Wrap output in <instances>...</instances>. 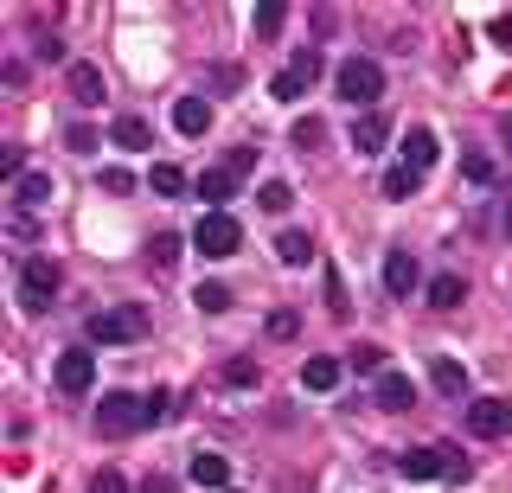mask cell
Masks as SVG:
<instances>
[{
  "label": "cell",
  "instance_id": "1",
  "mask_svg": "<svg viewBox=\"0 0 512 493\" xmlns=\"http://www.w3.org/2000/svg\"><path fill=\"white\" fill-rule=\"evenodd\" d=\"M148 423H154V410H148V397H141V391H109V397H96V436L122 442V436H135V429H148Z\"/></svg>",
  "mask_w": 512,
  "mask_h": 493
},
{
  "label": "cell",
  "instance_id": "2",
  "mask_svg": "<svg viewBox=\"0 0 512 493\" xmlns=\"http://www.w3.org/2000/svg\"><path fill=\"white\" fill-rule=\"evenodd\" d=\"M141 333H148V308H135V301H128V308H103V314L84 321L90 346H135Z\"/></svg>",
  "mask_w": 512,
  "mask_h": 493
},
{
  "label": "cell",
  "instance_id": "3",
  "mask_svg": "<svg viewBox=\"0 0 512 493\" xmlns=\"http://www.w3.org/2000/svg\"><path fill=\"white\" fill-rule=\"evenodd\" d=\"M333 97L352 103V109H365L372 116V103L384 97V71L372 65V58H346L340 71H333Z\"/></svg>",
  "mask_w": 512,
  "mask_h": 493
},
{
  "label": "cell",
  "instance_id": "4",
  "mask_svg": "<svg viewBox=\"0 0 512 493\" xmlns=\"http://www.w3.org/2000/svg\"><path fill=\"white\" fill-rule=\"evenodd\" d=\"M20 301H26V308H52V301H58V289H64V269L52 263V257H32V263H20Z\"/></svg>",
  "mask_w": 512,
  "mask_h": 493
},
{
  "label": "cell",
  "instance_id": "5",
  "mask_svg": "<svg viewBox=\"0 0 512 493\" xmlns=\"http://www.w3.org/2000/svg\"><path fill=\"white\" fill-rule=\"evenodd\" d=\"M52 378H58V391L84 397V391L96 385V346H64L58 365H52Z\"/></svg>",
  "mask_w": 512,
  "mask_h": 493
},
{
  "label": "cell",
  "instance_id": "6",
  "mask_svg": "<svg viewBox=\"0 0 512 493\" xmlns=\"http://www.w3.org/2000/svg\"><path fill=\"white\" fill-rule=\"evenodd\" d=\"M192 244H199V257H231V250L244 244V231H237V218H231V212H205Z\"/></svg>",
  "mask_w": 512,
  "mask_h": 493
},
{
  "label": "cell",
  "instance_id": "7",
  "mask_svg": "<svg viewBox=\"0 0 512 493\" xmlns=\"http://www.w3.org/2000/svg\"><path fill=\"white\" fill-rule=\"evenodd\" d=\"M468 429H474V436H506V429H512V404H506V397H474V404H468Z\"/></svg>",
  "mask_w": 512,
  "mask_h": 493
},
{
  "label": "cell",
  "instance_id": "8",
  "mask_svg": "<svg viewBox=\"0 0 512 493\" xmlns=\"http://www.w3.org/2000/svg\"><path fill=\"white\" fill-rule=\"evenodd\" d=\"M397 468H404V481H436V474L455 468V449H410L397 455Z\"/></svg>",
  "mask_w": 512,
  "mask_h": 493
},
{
  "label": "cell",
  "instance_id": "9",
  "mask_svg": "<svg viewBox=\"0 0 512 493\" xmlns=\"http://www.w3.org/2000/svg\"><path fill=\"white\" fill-rule=\"evenodd\" d=\"M64 90H71L77 103H103L109 90H103V71L90 65V58H71V65H64Z\"/></svg>",
  "mask_w": 512,
  "mask_h": 493
},
{
  "label": "cell",
  "instance_id": "10",
  "mask_svg": "<svg viewBox=\"0 0 512 493\" xmlns=\"http://www.w3.org/2000/svg\"><path fill=\"white\" fill-rule=\"evenodd\" d=\"M192 193H199L205 205H212V212H224V199L237 193V173H231V167H205L199 180H192Z\"/></svg>",
  "mask_w": 512,
  "mask_h": 493
},
{
  "label": "cell",
  "instance_id": "11",
  "mask_svg": "<svg viewBox=\"0 0 512 493\" xmlns=\"http://www.w3.org/2000/svg\"><path fill=\"white\" fill-rule=\"evenodd\" d=\"M109 141H116L122 154H148L154 129H148V116H135V109H128V116H116V129H109Z\"/></svg>",
  "mask_w": 512,
  "mask_h": 493
},
{
  "label": "cell",
  "instance_id": "12",
  "mask_svg": "<svg viewBox=\"0 0 512 493\" xmlns=\"http://www.w3.org/2000/svg\"><path fill=\"white\" fill-rule=\"evenodd\" d=\"M372 404H378V410H410V404H416V385H410L404 372H384L378 385H372Z\"/></svg>",
  "mask_w": 512,
  "mask_h": 493
},
{
  "label": "cell",
  "instance_id": "13",
  "mask_svg": "<svg viewBox=\"0 0 512 493\" xmlns=\"http://www.w3.org/2000/svg\"><path fill=\"white\" fill-rule=\"evenodd\" d=\"M436 154H442V141H436V129H410V135H404V167H416V173H429V167H436Z\"/></svg>",
  "mask_w": 512,
  "mask_h": 493
},
{
  "label": "cell",
  "instance_id": "14",
  "mask_svg": "<svg viewBox=\"0 0 512 493\" xmlns=\"http://www.w3.org/2000/svg\"><path fill=\"white\" fill-rule=\"evenodd\" d=\"M173 129H180V135H205V129H212V103H205V97H180V103H173Z\"/></svg>",
  "mask_w": 512,
  "mask_h": 493
},
{
  "label": "cell",
  "instance_id": "15",
  "mask_svg": "<svg viewBox=\"0 0 512 493\" xmlns=\"http://www.w3.org/2000/svg\"><path fill=\"white\" fill-rule=\"evenodd\" d=\"M384 141H391V122H384L378 109H372V116H359V122H352V148H359V154H378Z\"/></svg>",
  "mask_w": 512,
  "mask_h": 493
},
{
  "label": "cell",
  "instance_id": "16",
  "mask_svg": "<svg viewBox=\"0 0 512 493\" xmlns=\"http://www.w3.org/2000/svg\"><path fill=\"white\" fill-rule=\"evenodd\" d=\"M384 289H391V295L416 289V257H410V250H391V257H384Z\"/></svg>",
  "mask_w": 512,
  "mask_h": 493
},
{
  "label": "cell",
  "instance_id": "17",
  "mask_svg": "<svg viewBox=\"0 0 512 493\" xmlns=\"http://www.w3.org/2000/svg\"><path fill=\"white\" fill-rule=\"evenodd\" d=\"M301 385H308V391H333V385H340V359H327V353L301 359Z\"/></svg>",
  "mask_w": 512,
  "mask_h": 493
},
{
  "label": "cell",
  "instance_id": "18",
  "mask_svg": "<svg viewBox=\"0 0 512 493\" xmlns=\"http://www.w3.org/2000/svg\"><path fill=\"white\" fill-rule=\"evenodd\" d=\"M461 301H468V282H461L455 269H448V276H436V282H429V308H436V314L461 308Z\"/></svg>",
  "mask_w": 512,
  "mask_h": 493
},
{
  "label": "cell",
  "instance_id": "19",
  "mask_svg": "<svg viewBox=\"0 0 512 493\" xmlns=\"http://www.w3.org/2000/svg\"><path fill=\"white\" fill-rule=\"evenodd\" d=\"M148 186H154L160 199H180V193H192V180H186V173L173 167V161H154V167H148Z\"/></svg>",
  "mask_w": 512,
  "mask_h": 493
},
{
  "label": "cell",
  "instance_id": "20",
  "mask_svg": "<svg viewBox=\"0 0 512 493\" xmlns=\"http://www.w3.org/2000/svg\"><path fill=\"white\" fill-rule=\"evenodd\" d=\"M276 263H288V269L314 263V237H308V231H282V237H276Z\"/></svg>",
  "mask_w": 512,
  "mask_h": 493
},
{
  "label": "cell",
  "instance_id": "21",
  "mask_svg": "<svg viewBox=\"0 0 512 493\" xmlns=\"http://www.w3.org/2000/svg\"><path fill=\"white\" fill-rule=\"evenodd\" d=\"M416 193H423V173H416V167L397 161L391 173H384V199H397V205H404V199H416Z\"/></svg>",
  "mask_w": 512,
  "mask_h": 493
},
{
  "label": "cell",
  "instance_id": "22",
  "mask_svg": "<svg viewBox=\"0 0 512 493\" xmlns=\"http://www.w3.org/2000/svg\"><path fill=\"white\" fill-rule=\"evenodd\" d=\"M429 378H436V391H442V397H468V365L436 359V365H429Z\"/></svg>",
  "mask_w": 512,
  "mask_h": 493
},
{
  "label": "cell",
  "instance_id": "23",
  "mask_svg": "<svg viewBox=\"0 0 512 493\" xmlns=\"http://www.w3.org/2000/svg\"><path fill=\"white\" fill-rule=\"evenodd\" d=\"M224 481H231L224 455H199V449H192V487H224Z\"/></svg>",
  "mask_w": 512,
  "mask_h": 493
},
{
  "label": "cell",
  "instance_id": "24",
  "mask_svg": "<svg viewBox=\"0 0 512 493\" xmlns=\"http://www.w3.org/2000/svg\"><path fill=\"white\" fill-rule=\"evenodd\" d=\"M13 199H20V212H39V205L52 199V180H45V173H26V180L13 186Z\"/></svg>",
  "mask_w": 512,
  "mask_h": 493
},
{
  "label": "cell",
  "instance_id": "25",
  "mask_svg": "<svg viewBox=\"0 0 512 493\" xmlns=\"http://www.w3.org/2000/svg\"><path fill=\"white\" fill-rule=\"evenodd\" d=\"M288 141H295V148H301V154H314V148H327V122H320V116H301V122H295V135H288Z\"/></svg>",
  "mask_w": 512,
  "mask_h": 493
},
{
  "label": "cell",
  "instance_id": "26",
  "mask_svg": "<svg viewBox=\"0 0 512 493\" xmlns=\"http://www.w3.org/2000/svg\"><path fill=\"white\" fill-rule=\"evenodd\" d=\"M192 308H199V314H224V308H231V289H224V282H199V289H192Z\"/></svg>",
  "mask_w": 512,
  "mask_h": 493
},
{
  "label": "cell",
  "instance_id": "27",
  "mask_svg": "<svg viewBox=\"0 0 512 493\" xmlns=\"http://www.w3.org/2000/svg\"><path fill=\"white\" fill-rule=\"evenodd\" d=\"M282 26H288V7L282 0H263V7H256V39H276Z\"/></svg>",
  "mask_w": 512,
  "mask_h": 493
},
{
  "label": "cell",
  "instance_id": "28",
  "mask_svg": "<svg viewBox=\"0 0 512 493\" xmlns=\"http://www.w3.org/2000/svg\"><path fill=\"white\" fill-rule=\"evenodd\" d=\"M461 173H468V186H493V154L468 148V154H461Z\"/></svg>",
  "mask_w": 512,
  "mask_h": 493
},
{
  "label": "cell",
  "instance_id": "29",
  "mask_svg": "<svg viewBox=\"0 0 512 493\" xmlns=\"http://www.w3.org/2000/svg\"><path fill=\"white\" fill-rule=\"evenodd\" d=\"M148 257H154V269H173V263H180V237H173V231H160L154 244H148Z\"/></svg>",
  "mask_w": 512,
  "mask_h": 493
},
{
  "label": "cell",
  "instance_id": "30",
  "mask_svg": "<svg viewBox=\"0 0 512 493\" xmlns=\"http://www.w3.org/2000/svg\"><path fill=\"white\" fill-rule=\"evenodd\" d=\"M256 199H263V212H288V199H295V193H288V180H263V193H256Z\"/></svg>",
  "mask_w": 512,
  "mask_h": 493
},
{
  "label": "cell",
  "instance_id": "31",
  "mask_svg": "<svg viewBox=\"0 0 512 493\" xmlns=\"http://www.w3.org/2000/svg\"><path fill=\"white\" fill-rule=\"evenodd\" d=\"M352 372H378L384 378V346H352Z\"/></svg>",
  "mask_w": 512,
  "mask_h": 493
},
{
  "label": "cell",
  "instance_id": "32",
  "mask_svg": "<svg viewBox=\"0 0 512 493\" xmlns=\"http://www.w3.org/2000/svg\"><path fill=\"white\" fill-rule=\"evenodd\" d=\"M20 167H26V154H20V148L7 141V154H0V180H7V186H20V180H26Z\"/></svg>",
  "mask_w": 512,
  "mask_h": 493
},
{
  "label": "cell",
  "instance_id": "33",
  "mask_svg": "<svg viewBox=\"0 0 512 493\" xmlns=\"http://www.w3.org/2000/svg\"><path fill=\"white\" fill-rule=\"evenodd\" d=\"M301 90H308V84H301V77H295V71H276V84H269V97H282V103H295V97H301Z\"/></svg>",
  "mask_w": 512,
  "mask_h": 493
},
{
  "label": "cell",
  "instance_id": "34",
  "mask_svg": "<svg viewBox=\"0 0 512 493\" xmlns=\"http://www.w3.org/2000/svg\"><path fill=\"white\" fill-rule=\"evenodd\" d=\"M64 148H71V154H90V148H96V129H84V122H71V129H64Z\"/></svg>",
  "mask_w": 512,
  "mask_h": 493
},
{
  "label": "cell",
  "instance_id": "35",
  "mask_svg": "<svg viewBox=\"0 0 512 493\" xmlns=\"http://www.w3.org/2000/svg\"><path fill=\"white\" fill-rule=\"evenodd\" d=\"M487 39L500 45V52H512V7L506 13H493V26H487Z\"/></svg>",
  "mask_w": 512,
  "mask_h": 493
},
{
  "label": "cell",
  "instance_id": "36",
  "mask_svg": "<svg viewBox=\"0 0 512 493\" xmlns=\"http://www.w3.org/2000/svg\"><path fill=\"white\" fill-rule=\"evenodd\" d=\"M288 71H295L301 84H314V77H320V52H314V45H308V52H295V65H288Z\"/></svg>",
  "mask_w": 512,
  "mask_h": 493
},
{
  "label": "cell",
  "instance_id": "37",
  "mask_svg": "<svg viewBox=\"0 0 512 493\" xmlns=\"http://www.w3.org/2000/svg\"><path fill=\"white\" fill-rule=\"evenodd\" d=\"M90 493H128V481H122L116 468H96V474H90Z\"/></svg>",
  "mask_w": 512,
  "mask_h": 493
},
{
  "label": "cell",
  "instance_id": "38",
  "mask_svg": "<svg viewBox=\"0 0 512 493\" xmlns=\"http://www.w3.org/2000/svg\"><path fill=\"white\" fill-rule=\"evenodd\" d=\"M103 193H135V173H128V167H103Z\"/></svg>",
  "mask_w": 512,
  "mask_h": 493
},
{
  "label": "cell",
  "instance_id": "39",
  "mask_svg": "<svg viewBox=\"0 0 512 493\" xmlns=\"http://www.w3.org/2000/svg\"><path fill=\"white\" fill-rule=\"evenodd\" d=\"M224 378H231V385H256L263 372H256V359H231V365H224Z\"/></svg>",
  "mask_w": 512,
  "mask_h": 493
},
{
  "label": "cell",
  "instance_id": "40",
  "mask_svg": "<svg viewBox=\"0 0 512 493\" xmlns=\"http://www.w3.org/2000/svg\"><path fill=\"white\" fill-rule=\"evenodd\" d=\"M32 58H45V65H58V58H64L58 33H39V39H32Z\"/></svg>",
  "mask_w": 512,
  "mask_h": 493
},
{
  "label": "cell",
  "instance_id": "41",
  "mask_svg": "<svg viewBox=\"0 0 512 493\" xmlns=\"http://www.w3.org/2000/svg\"><path fill=\"white\" fill-rule=\"evenodd\" d=\"M256 167V141H250V148H231V173H250Z\"/></svg>",
  "mask_w": 512,
  "mask_h": 493
},
{
  "label": "cell",
  "instance_id": "42",
  "mask_svg": "<svg viewBox=\"0 0 512 493\" xmlns=\"http://www.w3.org/2000/svg\"><path fill=\"white\" fill-rule=\"evenodd\" d=\"M0 77H7V90H20V84H26V65H20V58H7V65H0Z\"/></svg>",
  "mask_w": 512,
  "mask_h": 493
},
{
  "label": "cell",
  "instance_id": "43",
  "mask_svg": "<svg viewBox=\"0 0 512 493\" xmlns=\"http://www.w3.org/2000/svg\"><path fill=\"white\" fill-rule=\"evenodd\" d=\"M301 321H295V314H269V333H276V340H288V333H295Z\"/></svg>",
  "mask_w": 512,
  "mask_h": 493
},
{
  "label": "cell",
  "instance_id": "44",
  "mask_svg": "<svg viewBox=\"0 0 512 493\" xmlns=\"http://www.w3.org/2000/svg\"><path fill=\"white\" fill-rule=\"evenodd\" d=\"M148 493H173V481L167 474H148Z\"/></svg>",
  "mask_w": 512,
  "mask_h": 493
},
{
  "label": "cell",
  "instance_id": "45",
  "mask_svg": "<svg viewBox=\"0 0 512 493\" xmlns=\"http://www.w3.org/2000/svg\"><path fill=\"white\" fill-rule=\"evenodd\" d=\"M500 141H506V154H512V116H506V122H500Z\"/></svg>",
  "mask_w": 512,
  "mask_h": 493
},
{
  "label": "cell",
  "instance_id": "46",
  "mask_svg": "<svg viewBox=\"0 0 512 493\" xmlns=\"http://www.w3.org/2000/svg\"><path fill=\"white\" fill-rule=\"evenodd\" d=\"M231 493H237V487H231Z\"/></svg>",
  "mask_w": 512,
  "mask_h": 493
}]
</instances>
